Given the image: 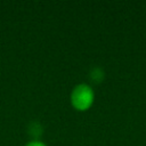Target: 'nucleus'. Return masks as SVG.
Returning <instances> with one entry per match:
<instances>
[{
  "label": "nucleus",
  "instance_id": "nucleus-3",
  "mask_svg": "<svg viewBox=\"0 0 146 146\" xmlns=\"http://www.w3.org/2000/svg\"><path fill=\"white\" fill-rule=\"evenodd\" d=\"M24 146H48L44 141H42V140H40V139H31L30 141H27Z\"/></svg>",
  "mask_w": 146,
  "mask_h": 146
},
{
  "label": "nucleus",
  "instance_id": "nucleus-2",
  "mask_svg": "<svg viewBox=\"0 0 146 146\" xmlns=\"http://www.w3.org/2000/svg\"><path fill=\"white\" fill-rule=\"evenodd\" d=\"M103 78H104V72L99 67H96L91 71V79L95 80L96 82H100L103 80Z\"/></svg>",
  "mask_w": 146,
  "mask_h": 146
},
{
  "label": "nucleus",
  "instance_id": "nucleus-1",
  "mask_svg": "<svg viewBox=\"0 0 146 146\" xmlns=\"http://www.w3.org/2000/svg\"><path fill=\"white\" fill-rule=\"evenodd\" d=\"M70 100L74 108L79 111H86L94 104L95 91L88 83H78L71 90Z\"/></svg>",
  "mask_w": 146,
  "mask_h": 146
}]
</instances>
